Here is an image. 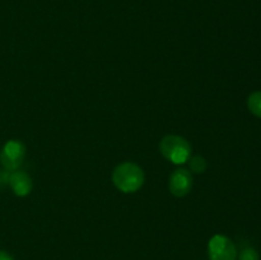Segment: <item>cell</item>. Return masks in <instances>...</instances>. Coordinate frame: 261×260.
<instances>
[{
    "instance_id": "2",
    "label": "cell",
    "mask_w": 261,
    "mask_h": 260,
    "mask_svg": "<svg viewBox=\"0 0 261 260\" xmlns=\"http://www.w3.org/2000/svg\"><path fill=\"white\" fill-rule=\"evenodd\" d=\"M160 150L163 157L173 165L181 166L191 157V145L180 135H166L160 143Z\"/></svg>"
},
{
    "instance_id": "7",
    "label": "cell",
    "mask_w": 261,
    "mask_h": 260,
    "mask_svg": "<svg viewBox=\"0 0 261 260\" xmlns=\"http://www.w3.org/2000/svg\"><path fill=\"white\" fill-rule=\"evenodd\" d=\"M247 107L250 112L261 119V91L254 92L247 98Z\"/></svg>"
},
{
    "instance_id": "10",
    "label": "cell",
    "mask_w": 261,
    "mask_h": 260,
    "mask_svg": "<svg viewBox=\"0 0 261 260\" xmlns=\"http://www.w3.org/2000/svg\"><path fill=\"white\" fill-rule=\"evenodd\" d=\"M10 171H7V170H3L0 171V181H2V184H9V178H10Z\"/></svg>"
},
{
    "instance_id": "4",
    "label": "cell",
    "mask_w": 261,
    "mask_h": 260,
    "mask_svg": "<svg viewBox=\"0 0 261 260\" xmlns=\"http://www.w3.org/2000/svg\"><path fill=\"white\" fill-rule=\"evenodd\" d=\"M209 260H237V249L229 237L214 235L208 242Z\"/></svg>"
},
{
    "instance_id": "5",
    "label": "cell",
    "mask_w": 261,
    "mask_h": 260,
    "mask_svg": "<svg viewBox=\"0 0 261 260\" xmlns=\"http://www.w3.org/2000/svg\"><path fill=\"white\" fill-rule=\"evenodd\" d=\"M168 189L171 194L177 198L188 195L193 189V175L186 168H177L173 171L168 181Z\"/></svg>"
},
{
    "instance_id": "9",
    "label": "cell",
    "mask_w": 261,
    "mask_h": 260,
    "mask_svg": "<svg viewBox=\"0 0 261 260\" xmlns=\"http://www.w3.org/2000/svg\"><path fill=\"white\" fill-rule=\"evenodd\" d=\"M237 259L239 260H260V255L254 247H245L240 251V254L237 255Z\"/></svg>"
},
{
    "instance_id": "3",
    "label": "cell",
    "mask_w": 261,
    "mask_h": 260,
    "mask_svg": "<svg viewBox=\"0 0 261 260\" xmlns=\"http://www.w3.org/2000/svg\"><path fill=\"white\" fill-rule=\"evenodd\" d=\"M25 158V145L20 140L12 139L5 143L2 153H0V162L4 170L17 171L23 165Z\"/></svg>"
},
{
    "instance_id": "11",
    "label": "cell",
    "mask_w": 261,
    "mask_h": 260,
    "mask_svg": "<svg viewBox=\"0 0 261 260\" xmlns=\"http://www.w3.org/2000/svg\"><path fill=\"white\" fill-rule=\"evenodd\" d=\"M0 260H14L10 254H8L7 251H0Z\"/></svg>"
},
{
    "instance_id": "8",
    "label": "cell",
    "mask_w": 261,
    "mask_h": 260,
    "mask_svg": "<svg viewBox=\"0 0 261 260\" xmlns=\"http://www.w3.org/2000/svg\"><path fill=\"white\" fill-rule=\"evenodd\" d=\"M189 167H190V171L194 173H203L206 171V161L205 158L201 157V155H191L189 158Z\"/></svg>"
},
{
    "instance_id": "1",
    "label": "cell",
    "mask_w": 261,
    "mask_h": 260,
    "mask_svg": "<svg viewBox=\"0 0 261 260\" xmlns=\"http://www.w3.org/2000/svg\"><path fill=\"white\" fill-rule=\"evenodd\" d=\"M144 171L134 162H122L112 172V183L117 190L125 194L137 193L144 185Z\"/></svg>"
},
{
    "instance_id": "6",
    "label": "cell",
    "mask_w": 261,
    "mask_h": 260,
    "mask_svg": "<svg viewBox=\"0 0 261 260\" xmlns=\"http://www.w3.org/2000/svg\"><path fill=\"white\" fill-rule=\"evenodd\" d=\"M9 185L13 193L17 196H27L32 191L33 181L32 177L25 171H22L19 168V170L13 171L10 173Z\"/></svg>"
},
{
    "instance_id": "12",
    "label": "cell",
    "mask_w": 261,
    "mask_h": 260,
    "mask_svg": "<svg viewBox=\"0 0 261 260\" xmlns=\"http://www.w3.org/2000/svg\"><path fill=\"white\" fill-rule=\"evenodd\" d=\"M0 186H2V181H0Z\"/></svg>"
}]
</instances>
